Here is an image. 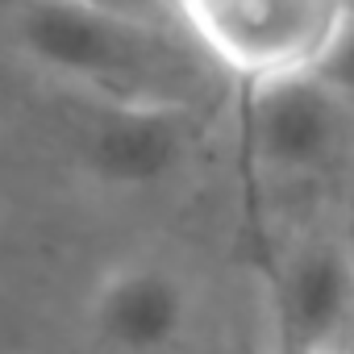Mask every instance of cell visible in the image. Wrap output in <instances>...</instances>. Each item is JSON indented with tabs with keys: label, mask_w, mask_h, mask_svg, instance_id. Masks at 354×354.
Returning a JSON list of instances; mask_svg holds the SVG:
<instances>
[{
	"label": "cell",
	"mask_w": 354,
	"mask_h": 354,
	"mask_svg": "<svg viewBox=\"0 0 354 354\" xmlns=\"http://www.w3.org/2000/svg\"><path fill=\"white\" fill-rule=\"evenodd\" d=\"M9 50L84 100H192L196 59L113 0H9Z\"/></svg>",
	"instance_id": "6da1fadb"
},
{
	"label": "cell",
	"mask_w": 354,
	"mask_h": 354,
	"mask_svg": "<svg viewBox=\"0 0 354 354\" xmlns=\"http://www.w3.org/2000/svg\"><path fill=\"white\" fill-rule=\"evenodd\" d=\"M192 55L246 88L329 71L350 34V0H171Z\"/></svg>",
	"instance_id": "7a4b0ae2"
},
{
	"label": "cell",
	"mask_w": 354,
	"mask_h": 354,
	"mask_svg": "<svg viewBox=\"0 0 354 354\" xmlns=\"http://www.w3.org/2000/svg\"><path fill=\"white\" fill-rule=\"evenodd\" d=\"M250 158L271 180H321L350 146V100L329 71L246 88Z\"/></svg>",
	"instance_id": "3957f363"
},
{
	"label": "cell",
	"mask_w": 354,
	"mask_h": 354,
	"mask_svg": "<svg viewBox=\"0 0 354 354\" xmlns=\"http://www.w3.org/2000/svg\"><path fill=\"white\" fill-rule=\"evenodd\" d=\"M75 146L92 180L109 188H154L192 158L196 113L192 100H88Z\"/></svg>",
	"instance_id": "277c9868"
},
{
	"label": "cell",
	"mask_w": 354,
	"mask_h": 354,
	"mask_svg": "<svg viewBox=\"0 0 354 354\" xmlns=\"http://www.w3.org/2000/svg\"><path fill=\"white\" fill-rule=\"evenodd\" d=\"M84 325L104 354H171L196 325V288L175 263L121 259L88 288Z\"/></svg>",
	"instance_id": "5b68a950"
},
{
	"label": "cell",
	"mask_w": 354,
	"mask_h": 354,
	"mask_svg": "<svg viewBox=\"0 0 354 354\" xmlns=\"http://www.w3.org/2000/svg\"><path fill=\"white\" fill-rule=\"evenodd\" d=\"M354 317L350 254L333 238H304L283 250L271 271V333L275 354L346 350Z\"/></svg>",
	"instance_id": "8992f818"
},
{
	"label": "cell",
	"mask_w": 354,
	"mask_h": 354,
	"mask_svg": "<svg viewBox=\"0 0 354 354\" xmlns=\"http://www.w3.org/2000/svg\"><path fill=\"white\" fill-rule=\"evenodd\" d=\"M271 354H275V350H271ZM329 354H350V350H329Z\"/></svg>",
	"instance_id": "52a82bcc"
}]
</instances>
